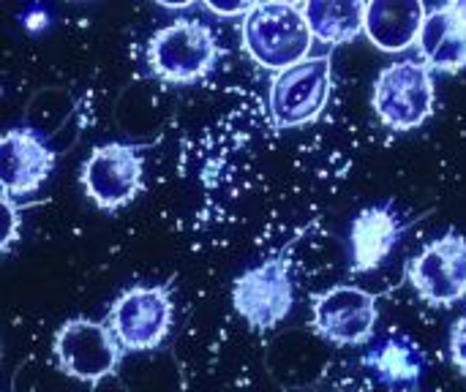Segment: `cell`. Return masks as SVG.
<instances>
[{"mask_svg": "<svg viewBox=\"0 0 466 392\" xmlns=\"http://www.w3.org/2000/svg\"><path fill=\"white\" fill-rule=\"evenodd\" d=\"M451 8L459 14V19L466 25V0H453V5H451Z\"/></svg>", "mask_w": 466, "mask_h": 392, "instance_id": "cell-21", "label": "cell"}, {"mask_svg": "<svg viewBox=\"0 0 466 392\" xmlns=\"http://www.w3.org/2000/svg\"><path fill=\"white\" fill-rule=\"evenodd\" d=\"M279 3H289V5H295L298 0H279Z\"/></svg>", "mask_w": 466, "mask_h": 392, "instance_id": "cell-22", "label": "cell"}, {"mask_svg": "<svg viewBox=\"0 0 466 392\" xmlns=\"http://www.w3.org/2000/svg\"><path fill=\"white\" fill-rule=\"evenodd\" d=\"M401 235L399 218L388 207H369L352 224V270L371 273L393 251Z\"/></svg>", "mask_w": 466, "mask_h": 392, "instance_id": "cell-14", "label": "cell"}, {"mask_svg": "<svg viewBox=\"0 0 466 392\" xmlns=\"http://www.w3.org/2000/svg\"><path fill=\"white\" fill-rule=\"evenodd\" d=\"M156 3H161V5H167V8H186V5H191L194 0H156Z\"/></svg>", "mask_w": 466, "mask_h": 392, "instance_id": "cell-20", "label": "cell"}, {"mask_svg": "<svg viewBox=\"0 0 466 392\" xmlns=\"http://www.w3.org/2000/svg\"><path fill=\"white\" fill-rule=\"evenodd\" d=\"M303 16L311 35L328 44H344L363 30L366 3L363 0H306Z\"/></svg>", "mask_w": 466, "mask_h": 392, "instance_id": "cell-16", "label": "cell"}, {"mask_svg": "<svg viewBox=\"0 0 466 392\" xmlns=\"http://www.w3.org/2000/svg\"><path fill=\"white\" fill-rule=\"evenodd\" d=\"M19 240V213L14 202L0 191V254H5Z\"/></svg>", "mask_w": 466, "mask_h": 392, "instance_id": "cell-17", "label": "cell"}, {"mask_svg": "<svg viewBox=\"0 0 466 392\" xmlns=\"http://www.w3.org/2000/svg\"><path fill=\"white\" fill-rule=\"evenodd\" d=\"M0 357H3V349H0Z\"/></svg>", "mask_w": 466, "mask_h": 392, "instance_id": "cell-23", "label": "cell"}, {"mask_svg": "<svg viewBox=\"0 0 466 392\" xmlns=\"http://www.w3.org/2000/svg\"><path fill=\"white\" fill-rule=\"evenodd\" d=\"M423 57L442 71H461L466 65V25L453 8H437L426 14L420 33Z\"/></svg>", "mask_w": 466, "mask_h": 392, "instance_id": "cell-15", "label": "cell"}, {"mask_svg": "<svg viewBox=\"0 0 466 392\" xmlns=\"http://www.w3.org/2000/svg\"><path fill=\"white\" fill-rule=\"evenodd\" d=\"M451 357L456 363V368L461 371L466 379V317L456 322L453 333H451Z\"/></svg>", "mask_w": 466, "mask_h": 392, "instance_id": "cell-18", "label": "cell"}, {"mask_svg": "<svg viewBox=\"0 0 466 392\" xmlns=\"http://www.w3.org/2000/svg\"><path fill=\"white\" fill-rule=\"evenodd\" d=\"M147 60L161 79L186 85L210 71L216 60V38L205 25L180 19L150 38Z\"/></svg>", "mask_w": 466, "mask_h": 392, "instance_id": "cell-5", "label": "cell"}, {"mask_svg": "<svg viewBox=\"0 0 466 392\" xmlns=\"http://www.w3.org/2000/svg\"><path fill=\"white\" fill-rule=\"evenodd\" d=\"M314 327L333 344H366L377 327V300L360 286H333L314 297Z\"/></svg>", "mask_w": 466, "mask_h": 392, "instance_id": "cell-10", "label": "cell"}, {"mask_svg": "<svg viewBox=\"0 0 466 392\" xmlns=\"http://www.w3.org/2000/svg\"><path fill=\"white\" fill-rule=\"evenodd\" d=\"M55 169L52 147L30 128L0 134V191L22 196L38 191Z\"/></svg>", "mask_w": 466, "mask_h": 392, "instance_id": "cell-11", "label": "cell"}, {"mask_svg": "<svg viewBox=\"0 0 466 392\" xmlns=\"http://www.w3.org/2000/svg\"><path fill=\"white\" fill-rule=\"evenodd\" d=\"M232 306L254 330H273L295 306V284L284 259L246 270L232 286Z\"/></svg>", "mask_w": 466, "mask_h": 392, "instance_id": "cell-6", "label": "cell"}, {"mask_svg": "<svg viewBox=\"0 0 466 392\" xmlns=\"http://www.w3.org/2000/svg\"><path fill=\"white\" fill-rule=\"evenodd\" d=\"M55 357L66 377L98 385L117 371L123 360V347L117 344L106 322L76 317L55 333Z\"/></svg>", "mask_w": 466, "mask_h": 392, "instance_id": "cell-3", "label": "cell"}, {"mask_svg": "<svg viewBox=\"0 0 466 392\" xmlns=\"http://www.w3.org/2000/svg\"><path fill=\"white\" fill-rule=\"evenodd\" d=\"M366 363L371 366L374 377L390 392H418L423 374H426V357L420 347L407 336H390L377 349L369 352Z\"/></svg>", "mask_w": 466, "mask_h": 392, "instance_id": "cell-13", "label": "cell"}, {"mask_svg": "<svg viewBox=\"0 0 466 392\" xmlns=\"http://www.w3.org/2000/svg\"><path fill=\"white\" fill-rule=\"evenodd\" d=\"M210 11L221 14V16H238V14H248L259 0H205Z\"/></svg>", "mask_w": 466, "mask_h": 392, "instance_id": "cell-19", "label": "cell"}, {"mask_svg": "<svg viewBox=\"0 0 466 392\" xmlns=\"http://www.w3.org/2000/svg\"><path fill=\"white\" fill-rule=\"evenodd\" d=\"M423 19V0H369L363 30L380 49L399 52L418 38Z\"/></svg>", "mask_w": 466, "mask_h": 392, "instance_id": "cell-12", "label": "cell"}, {"mask_svg": "<svg viewBox=\"0 0 466 392\" xmlns=\"http://www.w3.org/2000/svg\"><path fill=\"white\" fill-rule=\"evenodd\" d=\"M243 44L259 65L281 71L306 60V52L311 49V30L298 5L265 0L246 14Z\"/></svg>", "mask_w": 466, "mask_h": 392, "instance_id": "cell-1", "label": "cell"}, {"mask_svg": "<svg viewBox=\"0 0 466 392\" xmlns=\"http://www.w3.org/2000/svg\"><path fill=\"white\" fill-rule=\"evenodd\" d=\"M415 292L431 306H451L466 295V240L445 235L410 262Z\"/></svg>", "mask_w": 466, "mask_h": 392, "instance_id": "cell-9", "label": "cell"}, {"mask_svg": "<svg viewBox=\"0 0 466 392\" xmlns=\"http://www.w3.org/2000/svg\"><path fill=\"white\" fill-rule=\"evenodd\" d=\"M175 306L167 286H131L109 308L106 325L123 352H153L172 330Z\"/></svg>", "mask_w": 466, "mask_h": 392, "instance_id": "cell-2", "label": "cell"}, {"mask_svg": "<svg viewBox=\"0 0 466 392\" xmlns=\"http://www.w3.org/2000/svg\"><path fill=\"white\" fill-rule=\"evenodd\" d=\"M330 93V60L309 57L281 68L270 85V115L279 128L311 123Z\"/></svg>", "mask_w": 466, "mask_h": 392, "instance_id": "cell-7", "label": "cell"}, {"mask_svg": "<svg viewBox=\"0 0 466 392\" xmlns=\"http://www.w3.org/2000/svg\"><path fill=\"white\" fill-rule=\"evenodd\" d=\"M374 109L396 131L418 128L434 109L431 71L415 60L388 65L374 85Z\"/></svg>", "mask_w": 466, "mask_h": 392, "instance_id": "cell-4", "label": "cell"}, {"mask_svg": "<svg viewBox=\"0 0 466 392\" xmlns=\"http://www.w3.org/2000/svg\"><path fill=\"white\" fill-rule=\"evenodd\" d=\"M82 186L101 210H120L142 188V156L123 142L101 145L82 164Z\"/></svg>", "mask_w": 466, "mask_h": 392, "instance_id": "cell-8", "label": "cell"}]
</instances>
